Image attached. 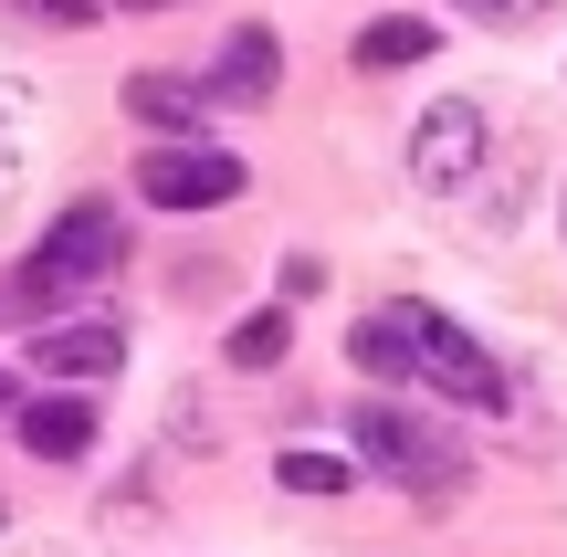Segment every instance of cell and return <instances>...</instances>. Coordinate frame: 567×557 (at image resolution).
Listing matches in <instances>:
<instances>
[{"label": "cell", "instance_id": "obj_8", "mask_svg": "<svg viewBox=\"0 0 567 557\" xmlns=\"http://www.w3.org/2000/svg\"><path fill=\"white\" fill-rule=\"evenodd\" d=\"M11 432H21V453H42V463H84L95 453V411H84V400H21Z\"/></svg>", "mask_w": 567, "mask_h": 557}, {"label": "cell", "instance_id": "obj_16", "mask_svg": "<svg viewBox=\"0 0 567 557\" xmlns=\"http://www.w3.org/2000/svg\"><path fill=\"white\" fill-rule=\"evenodd\" d=\"M11 411H21V379H11V369H0V421H11Z\"/></svg>", "mask_w": 567, "mask_h": 557}, {"label": "cell", "instance_id": "obj_3", "mask_svg": "<svg viewBox=\"0 0 567 557\" xmlns=\"http://www.w3.org/2000/svg\"><path fill=\"white\" fill-rule=\"evenodd\" d=\"M400 316H410V379H431L452 411H505L515 400V379L473 348V327H452V316H431V306H400Z\"/></svg>", "mask_w": 567, "mask_h": 557}, {"label": "cell", "instance_id": "obj_12", "mask_svg": "<svg viewBox=\"0 0 567 557\" xmlns=\"http://www.w3.org/2000/svg\"><path fill=\"white\" fill-rule=\"evenodd\" d=\"M284 348H295V316H243V327H231V369H284Z\"/></svg>", "mask_w": 567, "mask_h": 557}, {"label": "cell", "instance_id": "obj_9", "mask_svg": "<svg viewBox=\"0 0 567 557\" xmlns=\"http://www.w3.org/2000/svg\"><path fill=\"white\" fill-rule=\"evenodd\" d=\"M126 116H147V126H200L210 116V84L200 74H179V63H147V74H126Z\"/></svg>", "mask_w": 567, "mask_h": 557}, {"label": "cell", "instance_id": "obj_15", "mask_svg": "<svg viewBox=\"0 0 567 557\" xmlns=\"http://www.w3.org/2000/svg\"><path fill=\"white\" fill-rule=\"evenodd\" d=\"M473 11H484V21H515V11H526V0H473Z\"/></svg>", "mask_w": 567, "mask_h": 557}, {"label": "cell", "instance_id": "obj_5", "mask_svg": "<svg viewBox=\"0 0 567 557\" xmlns=\"http://www.w3.org/2000/svg\"><path fill=\"white\" fill-rule=\"evenodd\" d=\"M484 105H463V95H442L421 126H410V179L421 189H473L484 179Z\"/></svg>", "mask_w": 567, "mask_h": 557}, {"label": "cell", "instance_id": "obj_13", "mask_svg": "<svg viewBox=\"0 0 567 557\" xmlns=\"http://www.w3.org/2000/svg\"><path fill=\"white\" fill-rule=\"evenodd\" d=\"M274 484H284V495H358V474H347L337 453H284Z\"/></svg>", "mask_w": 567, "mask_h": 557}, {"label": "cell", "instance_id": "obj_4", "mask_svg": "<svg viewBox=\"0 0 567 557\" xmlns=\"http://www.w3.org/2000/svg\"><path fill=\"white\" fill-rule=\"evenodd\" d=\"M243 179L252 168L210 137H168L137 158V200H158V210H221V200H243Z\"/></svg>", "mask_w": 567, "mask_h": 557}, {"label": "cell", "instance_id": "obj_11", "mask_svg": "<svg viewBox=\"0 0 567 557\" xmlns=\"http://www.w3.org/2000/svg\"><path fill=\"white\" fill-rule=\"evenodd\" d=\"M358 63H421L431 53V21H410V11H389V21H368L358 42H347Z\"/></svg>", "mask_w": 567, "mask_h": 557}, {"label": "cell", "instance_id": "obj_14", "mask_svg": "<svg viewBox=\"0 0 567 557\" xmlns=\"http://www.w3.org/2000/svg\"><path fill=\"white\" fill-rule=\"evenodd\" d=\"M21 11H32V21H53V32H84L105 0H21Z\"/></svg>", "mask_w": 567, "mask_h": 557}, {"label": "cell", "instance_id": "obj_7", "mask_svg": "<svg viewBox=\"0 0 567 557\" xmlns=\"http://www.w3.org/2000/svg\"><path fill=\"white\" fill-rule=\"evenodd\" d=\"M200 84H210V105H264L274 84H284V42L264 32V21H243V32L221 42V63H210Z\"/></svg>", "mask_w": 567, "mask_h": 557}, {"label": "cell", "instance_id": "obj_6", "mask_svg": "<svg viewBox=\"0 0 567 557\" xmlns=\"http://www.w3.org/2000/svg\"><path fill=\"white\" fill-rule=\"evenodd\" d=\"M32 369L42 379H116L126 369V327L116 316H63V327L32 337Z\"/></svg>", "mask_w": 567, "mask_h": 557}, {"label": "cell", "instance_id": "obj_2", "mask_svg": "<svg viewBox=\"0 0 567 557\" xmlns=\"http://www.w3.org/2000/svg\"><path fill=\"white\" fill-rule=\"evenodd\" d=\"M347 442H358V463L400 474L421 505H463V484H473V453L431 411H347Z\"/></svg>", "mask_w": 567, "mask_h": 557}, {"label": "cell", "instance_id": "obj_17", "mask_svg": "<svg viewBox=\"0 0 567 557\" xmlns=\"http://www.w3.org/2000/svg\"><path fill=\"white\" fill-rule=\"evenodd\" d=\"M105 11H168V0H105Z\"/></svg>", "mask_w": 567, "mask_h": 557}, {"label": "cell", "instance_id": "obj_1", "mask_svg": "<svg viewBox=\"0 0 567 557\" xmlns=\"http://www.w3.org/2000/svg\"><path fill=\"white\" fill-rule=\"evenodd\" d=\"M116 264H126V221H116V210H105V200L63 210V221H53V243H42L32 264H21L11 285H0V327H11V316H42V306H63L74 285H105Z\"/></svg>", "mask_w": 567, "mask_h": 557}, {"label": "cell", "instance_id": "obj_10", "mask_svg": "<svg viewBox=\"0 0 567 557\" xmlns=\"http://www.w3.org/2000/svg\"><path fill=\"white\" fill-rule=\"evenodd\" d=\"M347 358H358L368 379H410V316H368V327H347Z\"/></svg>", "mask_w": 567, "mask_h": 557}]
</instances>
